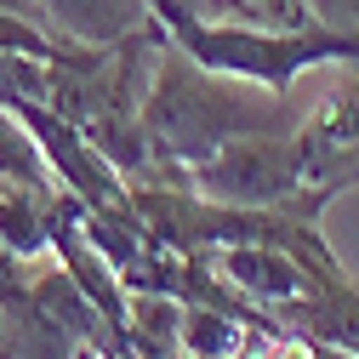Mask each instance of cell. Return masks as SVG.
<instances>
[{"instance_id":"obj_1","label":"cell","mask_w":359,"mask_h":359,"mask_svg":"<svg viewBox=\"0 0 359 359\" xmlns=\"http://www.w3.org/2000/svg\"><path fill=\"white\" fill-rule=\"evenodd\" d=\"M251 131H291L285 92H268V86H251L234 74H211L183 46H171L165 34V46L149 69V92H143L149 154L165 160L189 183V165L211 160L222 143L251 137Z\"/></svg>"},{"instance_id":"obj_2","label":"cell","mask_w":359,"mask_h":359,"mask_svg":"<svg viewBox=\"0 0 359 359\" xmlns=\"http://www.w3.org/2000/svg\"><path fill=\"white\" fill-rule=\"evenodd\" d=\"M160 29L171 34V46H183L200 69L211 74H234L268 92H285V86L320 63H359V29H251V23H211L177 6H154Z\"/></svg>"},{"instance_id":"obj_3","label":"cell","mask_w":359,"mask_h":359,"mask_svg":"<svg viewBox=\"0 0 359 359\" xmlns=\"http://www.w3.org/2000/svg\"><path fill=\"white\" fill-rule=\"evenodd\" d=\"M189 183L222 205H285L313 189L291 149V131H251V137L222 143L211 160L189 165Z\"/></svg>"},{"instance_id":"obj_4","label":"cell","mask_w":359,"mask_h":359,"mask_svg":"<svg viewBox=\"0 0 359 359\" xmlns=\"http://www.w3.org/2000/svg\"><path fill=\"white\" fill-rule=\"evenodd\" d=\"M40 12L69 40H92V46H114L160 23L149 0H40Z\"/></svg>"},{"instance_id":"obj_5","label":"cell","mask_w":359,"mask_h":359,"mask_svg":"<svg viewBox=\"0 0 359 359\" xmlns=\"http://www.w3.org/2000/svg\"><path fill=\"white\" fill-rule=\"evenodd\" d=\"M183 313L189 302L177 291H126V348L137 359H171L183 353Z\"/></svg>"},{"instance_id":"obj_6","label":"cell","mask_w":359,"mask_h":359,"mask_svg":"<svg viewBox=\"0 0 359 359\" xmlns=\"http://www.w3.org/2000/svg\"><path fill=\"white\" fill-rule=\"evenodd\" d=\"M154 6H177L211 23H251V29H313L325 23L313 12V0H154Z\"/></svg>"},{"instance_id":"obj_7","label":"cell","mask_w":359,"mask_h":359,"mask_svg":"<svg viewBox=\"0 0 359 359\" xmlns=\"http://www.w3.org/2000/svg\"><path fill=\"white\" fill-rule=\"evenodd\" d=\"M313 12L331 29H359V0H313Z\"/></svg>"},{"instance_id":"obj_8","label":"cell","mask_w":359,"mask_h":359,"mask_svg":"<svg viewBox=\"0 0 359 359\" xmlns=\"http://www.w3.org/2000/svg\"><path fill=\"white\" fill-rule=\"evenodd\" d=\"M92 359H109V348H92Z\"/></svg>"},{"instance_id":"obj_9","label":"cell","mask_w":359,"mask_h":359,"mask_svg":"<svg viewBox=\"0 0 359 359\" xmlns=\"http://www.w3.org/2000/svg\"><path fill=\"white\" fill-rule=\"evenodd\" d=\"M149 6H154V0H149Z\"/></svg>"}]
</instances>
